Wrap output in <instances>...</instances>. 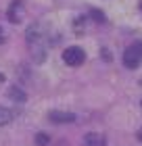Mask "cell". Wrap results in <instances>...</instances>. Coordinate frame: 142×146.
Wrapping results in <instances>:
<instances>
[{
    "label": "cell",
    "instance_id": "cell-1",
    "mask_svg": "<svg viewBox=\"0 0 142 146\" xmlns=\"http://www.w3.org/2000/svg\"><path fill=\"white\" fill-rule=\"evenodd\" d=\"M25 40H27L29 48H31V56L36 63H42L46 58V48H48V42H46V34L44 27L40 23H33L27 27V34H25Z\"/></svg>",
    "mask_w": 142,
    "mask_h": 146
},
{
    "label": "cell",
    "instance_id": "cell-2",
    "mask_svg": "<svg viewBox=\"0 0 142 146\" xmlns=\"http://www.w3.org/2000/svg\"><path fill=\"white\" fill-rule=\"evenodd\" d=\"M121 61H123V67H127V69H136L142 63V42L140 40L132 42L123 50V58H121Z\"/></svg>",
    "mask_w": 142,
    "mask_h": 146
},
{
    "label": "cell",
    "instance_id": "cell-3",
    "mask_svg": "<svg viewBox=\"0 0 142 146\" xmlns=\"http://www.w3.org/2000/svg\"><path fill=\"white\" fill-rule=\"evenodd\" d=\"M63 61L69 65V67H79L86 61V52L79 48V46H71V48L63 50Z\"/></svg>",
    "mask_w": 142,
    "mask_h": 146
},
{
    "label": "cell",
    "instance_id": "cell-4",
    "mask_svg": "<svg viewBox=\"0 0 142 146\" xmlns=\"http://www.w3.org/2000/svg\"><path fill=\"white\" fill-rule=\"evenodd\" d=\"M6 17H9V21L15 23V25L21 21V17H23V2L21 0H13L9 11H6Z\"/></svg>",
    "mask_w": 142,
    "mask_h": 146
},
{
    "label": "cell",
    "instance_id": "cell-5",
    "mask_svg": "<svg viewBox=\"0 0 142 146\" xmlns=\"http://www.w3.org/2000/svg\"><path fill=\"white\" fill-rule=\"evenodd\" d=\"M48 119L52 123H73L75 121V115L73 113H65V111H50Z\"/></svg>",
    "mask_w": 142,
    "mask_h": 146
},
{
    "label": "cell",
    "instance_id": "cell-6",
    "mask_svg": "<svg viewBox=\"0 0 142 146\" xmlns=\"http://www.w3.org/2000/svg\"><path fill=\"white\" fill-rule=\"evenodd\" d=\"M6 96H9L11 100H15V102H25V100H27V94H25L23 88H19L17 84L9 86V90H6Z\"/></svg>",
    "mask_w": 142,
    "mask_h": 146
},
{
    "label": "cell",
    "instance_id": "cell-7",
    "mask_svg": "<svg viewBox=\"0 0 142 146\" xmlns=\"http://www.w3.org/2000/svg\"><path fill=\"white\" fill-rule=\"evenodd\" d=\"M107 140L103 134H96V131H92V134H86L84 136V146H105Z\"/></svg>",
    "mask_w": 142,
    "mask_h": 146
},
{
    "label": "cell",
    "instance_id": "cell-8",
    "mask_svg": "<svg viewBox=\"0 0 142 146\" xmlns=\"http://www.w3.org/2000/svg\"><path fill=\"white\" fill-rule=\"evenodd\" d=\"M13 115H15V113H13L11 109L0 107V127H2V125H6V123H11V121H13Z\"/></svg>",
    "mask_w": 142,
    "mask_h": 146
},
{
    "label": "cell",
    "instance_id": "cell-9",
    "mask_svg": "<svg viewBox=\"0 0 142 146\" xmlns=\"http://www.w3.org/2000/svg\"><path fill=\"white\" fill-rule=\"evenodd\" d=\"M90 17H92L96 23H105V21H107V19H105V13L98 11V9H90Z\"/></svg>",
    "mask_w": 142,
    "mask_h": 146
},
{
    "label": "cell",
    "instance_id": "cell-10",
    "mask_svg": "<svg viewBox=\"0 0 142 146\" xmlns=\"http://www.w3.org/2000/svg\"><path fill=\"white\" fill-rule=\"evenodd\" d=\"M48 142H50V138L44 134V131H40V134L36 136V144L38 146H48Z\"/></svg>",
    "mask_w": 142,
    "mask_h": 146
},
{
    "label": "cell",
    "instance_id": "cell-11",
    "mask_svg": "<svg viewBox=\"0 0 142 146\" xmlns=\"http://www.w3.org/2000/svg\"><path fill=\"white\" fill-rule=\"evenodd\" d=\"M103 58L105 61H111V52H107V48H103Z\"/></svg>",
    "mask_w": 142,
    "mask_h": 146
},
{
    "label": "cell",
    "instance_id": "cell-12",
    "mask_svg": "<svg viewBox=\"0 0 142 146\" xmlns=\"http://www.w3.org/2000/svg\"><path fill=\"white\" fill-rule=\"evenodd\" d=\"M6 42V34L2 31V27H0V44H4Z\"/></svg>",
    "mask_w": 142,
    "mask_h": 146
},
{
    "label": "cell",
    "instance_id": "cell-13",
    "mask_svg": "<svg viewBox=\"0 0 142 146\" xmlns=\"http://www.w3.org/2000/svg\"><path fill=\"white\" fill-rule=\"evenodd\" d=\"M138 140H140V142H142V129H140V131H138Z\"/></svg>",
    "mask_w": 142,
    "mask_h": 146
},
{
    "label": "cell",
    "instance_id": "cell-14",
    "mask_svg": "<svg viewBox=\"0 0 142 146\" xmlns=\"http://www.w3.org/2000/svg\"><path fill=\"white\" fill-rule=\"evenodd\" d=\"M4 82V75H2V73H0V84H2Z\"/></svg>",
    "mask_w": 142,
    "mask_h": 146
},
{
    "label": "cell",
    "instance_id": "cell-15",
    "mask_svg": "<svg viewBox=\"0 0 142 146\" xmlns=\"http://www.w3.org/2000/svg\"><path fill=\"white\" fill-rule=\"evenodd\" d=\"M138 9H140V13H142V0H140V4H138Z\"/></svg>",
    "mask_w": 142,
    "mask_h": 146
},
{
    "label": "cell",
    "instance_id": "cell-16",
    "mask_svg": "<svg viewBox=\"0 0 142 146\" xmlns=\"http://www.w3.org/2000/svg\"><path fill=\"white\" fill-rule=\"evenodd\" d=\"M140 104H142V100H140Z\"/></svg>",
    "mask_w": 142,
    "mask_h": 146
}]
</instances>
